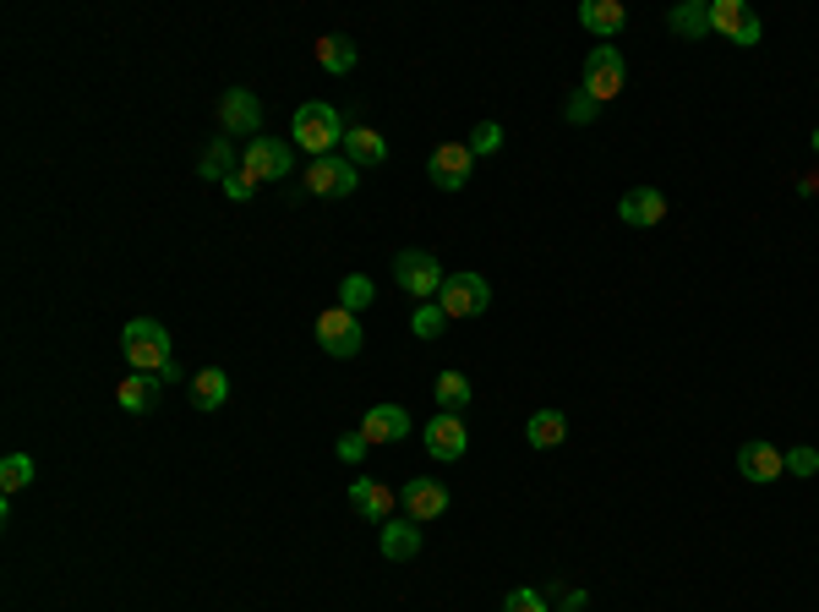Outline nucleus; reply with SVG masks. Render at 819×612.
<instances>
[{"label": "nucleus", "instance_id": "obj_1", "mask_svg": "<svg viewBox=\"0 0 819 612\" xmlns=\"http://www.w3.org/2000/svg\"><path fill=\"white\" fill-rule=\"evenodd\" d=\"M120 350H126V361H131L137 372H159L164 383L175 378L170 334H164V323H159V317H131V323H126V334H120Z\"/></svg>", "mask_w": 819, "mask_h": 612}, {"label": "nucleus", "instance_id": "obj_2", "mask_svg": "<svg viewBox=\"0 0 819 612\" xmlns=\"http://www.w3.org/2000/svg\"><path fill=\"white\" fill-rule=\"evenodd\" d=\"M339 142H345V126H339V109H334V104L312 99V104L296 109V148H307L312 159H328Z\"/></svg>", "mask_w": 819, "mask_h": 612}, {"label": "nucleus", "instance_id": "obj_3", "mask_svg": "<svg viewBox=\"0 0 819 612\" xmlns=\"http://www.w3.org/2000/svg\"><path fill=\"white\" fill-rule=\"evenodd\" d=\"M442 279H448V274H442V263H437L431 252H415V246H410V252L394 257V285H400L405 296H415V301H437Z\"/></svg>", "mask_w": 819, "mask_h": 612}, {"label": "nucleus", "instance_id": "obj_4", "mask_svg": "<svg viewBox=\"0 0 819 612\" xmlns=\"http://www.w3.org/2000/svg\"><path fill=\"white\" fill-rule=\"evenodd\" d=\"M437 307H442L448 317H481V312L492 307V290H486L481 274H448L442 290H437Z\"/></svg>", "mask_w": 819, "mask_h": 612}, {"label": "nucleus", "instance_id": "obj_5", "mask_svg": "<svg viewBox=\"0 0 819 612\" xmlns=\"http://www.w3.org/2000/svg\"><path fill=\"white\" fill-rule=\"evenodd\" d=\"M241 170H246L252 181H285V175L296 170V153H290V142H279V137H252L246 153H241Z\"/></svg>", "mask_w": 819, "mask_h": 612}, {"label": "nucleus", "instance_id": "obj_6", "mask_svg": "<svg viewBox=\"0 0 819 612\" xmlns=\"http://www.w3.org/2000/svg\"><path fill=\"white\" fill-rule=\"evenodd\" d=\"M585 93H590L596 104H607V99L623 93V55H618L612 44H596V49L585 55Z\"/></svg>", "mask_w": 819, "mask_h": 612}, {"label": "nucleus", "instance_id": "obj_7", "mask_svg": "<svg viewBox=\"0 0 819 612\" xmlns=\"http://www.w3.org/2000/svg\"><path fill=\"white\" fill-rule=\"evenodd\" d=\"M470 170H475L470 142H437V148H431L426 175H431V186H437V192H459V186H470Z\"/></svg>", "mask_w": 819, "mask_h": 612}, {"label": "nucleus", "instance_id": "obj_8", "mask_svg": "<svg viewBox=\"0 0 819 612\" xmlns=\"http://www.w3.org/2000/svg\"><path fill=\"white\" fill-rule=\"evenodd\" d=\"M318 345H323L328 356H339V361L361 356V323H356V312H345V307H328V312L318 317Z\"/></svg>", "mask_w": 819, "mask_h": 612}, {"label": "nucleus", "instance_id": "obj_9", "mask_svg": "<svg viewBox=\"0 0 819 612\" xmlns=\"http://www.w3.org/2000/svg\"><path fill=\"white\" fill-rule=\"evenodd\" d=\"M711 27L716 33H727L733 44H760V16H754V5L749 0H711Z\"/></svg>", "mask_w": 819, "mask_h": 612}, {"label": "nucleus", "instance_id": "obj_10", "mask_svg": "<svg viewBox=\"0 0 819 612\" xmlns=\"http://www.w3.org/2000/svg\"><path fill=\"white\" fill-rule=\"evenodd\" d=\"M219 126H224V137H252V131L263 126L257 93H252V88H224V99H219Z\"/></svg>", "mask_w": 819, "mask_h": 612}, {"label": "nucleus", "instance_id": "obj_11", "mask_svg": "<svg viewBox=\"0 0 819 612\" xmlns=\"http://www.w3.org/2000/svg\"><path fill=\"white\" fill-rule=\"evenodd\" d=\"M361 186V170L350 164V159H312V170H307V192H318V197H350Z\"/></svg>", "mask_w": 819, "mask_h": 612}, {"label": "nucleus", "instance_id": "obj_12", "mask_svg": "<svg viewBox=\"0 0 819 612\" xmlns=\"http://www.w3.org/2000/svg\"><path fill=\"white\" fill-rule=\"evenodd\" d=\"M464 449H470V427L459 422V416H431L426 422V454L431 460H442V465H453V460H464Z\"/></svg>", "mask_w": 819, "mask_h": 612}, {"label": "nucleus", "instance_id": "obj_13", "mask_svg": "<svg viewBox=\"0 0 819 612\" xmlns=\"http://www.w3.org/2000/svg\"><path fill=\"white\" fill-rule=\"evenodd\" d=\"M618 219H623V224H634V230H650V224H661V219H667V197H661L656 186H634V192H623Z\"/></svg>", "mask_w": 819, "mask_h": 612}, {"label": "nucleus", "instance_id": "obj_14", "mask_svg": "<svg viewBox=\"0 0 819 612\" xmlns=\"http://www.w3.org/2000/svg\"><path fill=\"white\" fill-rule=\"evenodd\" d=\"M738 471H743V482H776V476H787V454L776 443H743Z\"/></svg>", "mask_w": 819, "mask_h": 612}, {"label": "nucleus", "instance_id": "obj_15", "mask_svg": "<svg viewBox=\"0 0 819 612\" xmlns=\"http://www.w3.org/2000/svg\"><path fill=\"white\" fill-rule=\"evenodd\" d=\"M400 504H405V515L415 526H426V520H437L448 509V487L431 482V476H420V482H410L405 493H400Z\"/></svg>", "mask_w": 819, "mask_h": 612}, {"label": "nucleus", "instance_id": "obj_16", "mask_svg": "<svg viewBox=\"0 0 819 612\" xmlns=\"http://www.w3.org/2000/svg\"><path fill=\"white\" fill-rule=\"evenodd\" d=\"M159 394H164V378H159V372H131V378L115 389V400H120L126 416H148V411L159 405Z\"/></svg>", "mask_w": 819, "mask_h": 612}, {"label": "nucleus", "instance_id": "obj_17", "mask_svg": "<svg viewBox=\"0 0 819 612\" xmlns=\"http://www.w3.org/2000/svg\"><path fill=\"white\" fill-rule=\"evenodd\" d=\"M361 438L367 443H400V438H410V416L400 405H372L361 422Z\"/></svg>", "mask_w": 819, "mask_h": 612}, {"label": "nucleus", "instance_id": "obj_18", "mask_svg": "<svg viewBox=\"0 0 819 612\" xmlns=\"http://www.w3.org/2000/svg\"><path fill=\"white\" fill-rule=\"evenodd\" d=\"M350 504H356V515H367L372 526H389V515H394V493H389L383 482H372V476L350 482Z\"/></svg>", "mask_w": 819, "mask_h": 612}, {"label": "nucleus", "instance_id": "obj_19", "mask_svg": "<svg viewBox=\"0 0 819 612\" xmlns=\"http://www.w3.org/2000/svg\"><path fill=\"white\" fill-rule=\"evenodd\" d=\"M345 159H350L356 170H372V164H383V159H389V142H383V131H372V126H350V131H345Z\"/></svg>", "mask_w": 819, "mask_h": 612}, {"label": "nucleus", "instance_id": "obj_20", "mask_svg": "<svg viewBox=\"0 0 819 612\" xmlns=\"http://www.w3.org/2000/svg\"><path fill=\"white\" fill-rule=\"evenodd\" d=\"M579 22H585L596 38H612V33H623L628 11H623V0H585V5H579Z\"/></svg>", "mask_w": 819, "mask_h": 612}, {"label": "nucleus", "instance_id": "obj_21", "mask_svg": "<svg viewBox=\"0 0 819 612\" xmlns=\"http://www.w3.org/2000/svg\"><path fill=\"white\" fill-rule=\"evenodd\" d=\"M415 553H420V526H415V520H389V526H383V558L410 564Z\"/></svg>", "mask_w": 819, "mask_h": 612}, {"label": "nucleus", "instance_id": "obj_22", "mask_svg": "<svg viewBox=\"0 0 819 612\" xmlns=\"http://www.w3.org/2000/svg\"><path fill=\"white\" fill-rule=\"evenodd\" d=\"M224 400H230V378H224L219 367H208V372L192 378V405H197V411H219Z\"/></svg>", "mask_w": 819, "mask_h": 612}, {"label": "nucleus", "instance_id": "obj_23", "mask_svg": "<svg viewBox=\"0 0 819 612\" xmlns=\"http://www.w3.org/2000/svg\"><path fill=\"white\" fill-rule=\"evenodd\" d=\"M524 438H530V449H557V443L568 438L563 411H535V416H530V427H524Z\"/></svg>", "mask_w": 819, "mask_h": 612}, {"label": "nucleus", "instance_id": "obj_24", "mask_svg": "<svg viewBox=\"0 0 819 612\" xmlns=\"http://www.w3.org/2000/svg\"><path fill=\"white\" fill-rule=\"evenodd\" d=\"M318 60H323V71L345 77V71L356 66V44H350L345 33H328V38H318Z\"/></svg>", "mask_w": 819, "mask_h": 612}, {"label": "nucleus", "instance_id": "obj_25", "mask_svg": "<svg viewBox=\"0 0 819 612\" xmlns=\"http://www.w3.org/2000/svg\"><path fill=\"white\" fill-rule=\"evenodd\" d=\"M672 33H683V38H700V33H711V5L705 0H689V5H672Z\"/></svg>", "mask_w": 819, "mask_h": 612}, {"label": "nucleus", "instance_id": "obj_26", "mask_svg": "<svg viewBox=\"0 0 819 612\" xmlns=\"http://www.w3.org/2000/svg\"><path fill=\"white\" fill-rule=\"evenodd\" d=\"M241 164H235V148H230V137H214L208 142V153H203V175L208 181H230Z\"/></svg>", "mask_w": 819, "mask_h": 612}, {"label": "nucleus", "instance_id": "obj_27", "mask_svg": "<svg viewBox=\"0 0 819 612\" xmlns=\"http://www.w3.org/2000/svg\"><path fill=\"white\" fill-rule=\"evenodd\" d=\"M437 405H442L448 416H459V411L470 405V378H464V372H442V378H437Z\"/></svg>", "mask_w": 819, "mask_h": 612}, {"label": "nucleus", "instance_id": "obj_28", "mask_svg": "<svg viewBox=\"0 0 819 612\" xmlns=\"http://www.w3.org/2000/svg\"><path fill=\"white\" fill-rule=\"evenodd\" d=\"M410 328H415V339H437V334L448 328V312H442L437 301H420L415 317H410Z\"/></svg>", "mask_w": 819, "mask_h": 612}, {"label": "nucleus", "instance_id": "obj_29", "mask_svg": "<svg viewBox=\"0 0 819 612\" xmlns=\"http://www.w3.org/2000/svg\"><path fill=\"white\" fill-rule=\"evenodd\" d=\"M339 307H345V312L372 307V279H367V274H350V279H345V290H339Z\"/></svg>", "mask_w": 819, "mask_h": 612}, {"label": "nucleus", "instance_id": "obj_30", "mask_svg": "<svg viewBox=\"0 0 819 612\" xmlns=\"http://www.w3.org/2000/svg\"><path fill=\"white\" fill-rule=\"evenodd\" d=\"M27 482H33V460H27V454H5V465H0V487L16 493V487H27Z\"/></svg>", "mask_w": 819, "mask_h": 612}, {"label": "nucleus", "instance_id": "obj_31", "mask_svg": "<svg viewBox=\"0 0 819 612\" xmlns=\"http://www.w3.org/2000/svg\"><path fill=\"white\" fill-rule=\"evenodd\" d=\"M497 148H503V126H497V120H481V126L470 131V153L486 159V153H497Z\"/></svg>", "mask_w": 819, "mask_h": 612}, {"label": "nucleus", "instance_id": "obj_32", "mask_svg": "<svg viewBox=\"0 0 819 612\" xmlns=\"http://www.w3.org/2000/svg\"><path fill=\"white\" fill-rule=\"evenodd\" d=\"M503 612H546V602H541V591H530V586H519V591H508V602H503Z\"/></svg>", "mask_w": 819, "mask_h": 612}, {"label": "nucleus", "instance_id": "obj_33", "mask_svg": "<svg viewBox=\"0 0 819 612\" xmlns=\"http://www.w3.org/2000/svg\"><path fill=\"white\" fill-rule=\"evenodd\" d=\"M367 449H372V443H367L361 432H345V438H339V460H345V465H361Z\"/></svg>", "mask_w": 819, "mask_h": 612}, {"label": "nucleus", "instance_id": "obj_34", "mask_svg": "<svg viewBox=\"0 0 819 612\" xmlns=\"http://www.w3.org/2000/svg\"><path fill=\"white\" fill-rule=\"evenodd\" d=\"M787 471H793V476H815L819 454H815V449H793V454H787Z\"/></svg>", "mask_w": 819, "mask_h": 612}, {"label": "nucleus", "instance_id": "obj_35", "mask_svg": "<svg viewBox=\"0 0 819 612\" xmlns=\"http://www.w3.org/2000/svg\"><path fill=\"white\" fill-rule=\"evenodd\" d=\"M590 115H596V99H590V93H585V88H579V93H574V99H568V120H574V126H585V120H590Z\"/></svg>", "mask_w": 819, "mask_h": 612}, {"label": "nucleus", "instance_id": "obj_36", "mask_svg": "<svg viewBox=\"0 0 819 612\" xmlns=\"http://www.w3.org/2000/svg\"><path fill=\"white\" fill-rule=\"evenodd\" d=\"M252 186H257V181H252L246 170H235V175L224 181V197H230V203H246V197H252Z\"/></svg>", "mask_w": 819, "mask_h": 612}, {"label": "nucleus", "instance_id": "obj_37", "mask_svg": "<svg viewBox=\"0 0 819 612\" xmlns=\"http://www.w3.org/2000/svg\"><path fill=\"white\" fill-rule=\"evenodd\" d=\"M798 192H804V197H819V170H815V175H804V181H798Z\"/></svg>", "mask_w": 819, "mask_h": 612}, {"label": "nucleus", "instance_id": "obj_38", "mask_svg": "<svg viewBox=\"0 0 819 612\" xmlns=\"http://www.w3.org/2000/svg\"><path fill=\"white\" fill-rule=\"evenodd\" d=\"M815 148H819V131H815Z\"/></svg>", "mask_w": 819, "mask_h": 612}]
</instances>
